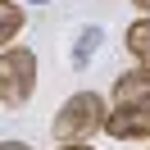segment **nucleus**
I'll list each match as a JSON object with an SVG mask.
<instances>
[{"mask_svg": "<svg viewBox=\"0 0 150 150\" xmlns=\"http://www.w3.org/2000/svg\"><path fill=\"white\" fill-rule=\"evenodd\" d=\"M37 91V55L28 46H9L0 50V105L23 109Z\"/></svg>", "mask_w": 150, "mask_h": 150, "instance_id": "nucleus-2", "label": "nucleus"}, {"mask_svg": "<svg viewBox=\"0 0 150 150\" xmlns=\"http://www.w3.org/2000/svg\"><path fill=\"white\" fill-rule=\"evenodd\" d=\"M105 118H109V109H105L100 91H73L59 105V114L50 118V137H55L59 146H86V141L105 127Z\"/></svg>", "mask_w": 150, "mask_h": 150, "instance_id": "nucleus-1", "label": "nucleus"}, {"mask_svg": "<svg viewBox=\"0 0 150 150\" xmlns=\"http://www.w3.org/2000/svg\"><path fill=\"white\" fill-rule=\"evenodd\" d=\"M127 55L137 59L141 68H150V18H137V23H127Z\"/></svg>", "mask_w": 150, "mask_h": 150, "instance_id": "nucleus-6", "label": "nucleus"}, {"mask_svg": "<svg viewBox=\"0 0 150 150\" xmlns=\"http://www.w3.org/2000/svg\"><path fill=\"white\" fill-rule=\"evenodd\" d=\"M105 132H109L114 141H146L150 137V114H141V109H114L109 118H105Z\"/></svg>", "mask_w": 150, "mask_h": 150, "instance_id": "nucleus-4", "label": "nucleus"}, {"mask_svg": "<svg viewBox=\"0 0 150 150\" xmlns=\"http://www.w3.org/2000/svg\"><path fill=\"white\" fill-rule=\"evenodd\" d=\"M23 23H28L23 5H14V0H0V50H9V41L23 32Z\"/></svg>", "mask_w": 150, "mask_h": 150, "instance_id": "nucleus-7", "label": "nucleus"}, {"mask_svg": "<svg viewBox=\"0 0 150 150\" xmlns=\"http://www.w3.org/2000/svg\"><path fill=\"white\" fill-rule=\"evenodd\" d=\"M59 150H91V146H59Z\"/></svg>", "mask_w": 150, "mask_h": 150, "instance_id": "nucleus-10", "label": "nucleus"}, {"mask_svg": "<svg viewBox=\"0 0 150 150\" xmlns=\"http://www.w3.org/2000/svg\"><path fill=\"white\" fill-rule=\"evenodd\" d=\"M100 41H105V32L96 28V23H86V28L77 32V41H73V55H68V64H73V68H86V64H91V55L100 50Z\"/></svg>", "mask_w": 150, "mask_h": 150, "instance_id": "nucleus-5", "label": "nucleus"}, {"mask_svg": "<svg viewBox=\"0 0 150 150\" xmlns=\"http://www.w3.org/2000/svg\"><path fill=\"white\" fill-rule=\"evenodd\" d=\"M23 5H46V0H23Z\"/></svg>", "mask_w": 150, "mask_h": 150, "instance_id": "nucleus-11", "label": "nucleus"}, {"mask_svg": "<svg viewBox=\"0 0 150 150\" xmlns=\"http://www.w3.org/2000/svg\"><path fill=\"white\" fill-rule=\"evenodd\" d=\"M132 5H137V9H150V0H132Z\"/></svg>", "mask_w": 150, "mask_h": 150, "instance_id": "nucleus-9", "label": "nucleus"}, {"mask_svg": "<svg viewBox=\"0 0 150 150\" xmlns=\"http://www.w3.org/2000/svg\"><path fill=\"white\" fill-rule=\"evenodd\" d=\"M114 109H141L150 114V68H127L114 77Z\"/></svg>", "mask_w": 150, "mask_h": 150, "instance_id": "nucleus-3", "label": "nucleus"}, {"mask_svg": "<svg viewBox=\"0 0 150 150\" xmlns=\"http://www.w3.org/2000/svg\"><path fill=\"white\" fill-rule=\"evenodd\" d=\"M0 150H32L28 141H0Z\"/></svg>", "mask_w": 150, "mask_h": 150, "instance_id": "nucleus-8", "label": "nucleus"}]
</instances>
